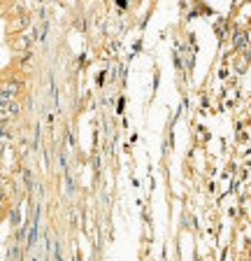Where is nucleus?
I'll use <instances>...</instances> for the list:
<instances>
[{
    "mask_svg": "<svg viewBox=\"0 0 251 261\" xmlns=\"http://www.w3.org/2000/svg\"><path fill=\"white\" fill-rule=\"evenodd\" d=\"M37 229H40V208H35L33 212V221H31V231H28V247H35V242H37Z\"/></svg>",
    "mask_w": 251,
    "mask_h": 261,
    "instance_id": "obj_1",
    "label": "nucleus"
},
{
    "mask_svg": "<svg viewBox=\"0 0 251 261\" xmlns=\"http://www.w3.org/2000/svg\"><path fill=\"white\" fill-rule=\"evenodd\" d=\"M237 47H240V49H247V52H249V40H247V35H237Z\"/></svg>",
    "mask_w": 251,
    "mask_h": 261,
    "instance_id": "obj_2",
    "label": "nucleus"
}]
</instances>
